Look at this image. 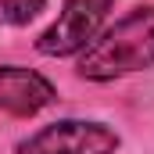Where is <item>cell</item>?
I'll return each mask as SVG.
<instances>
[{"mask_svg":"<svg viewBox=\"0 0 154 154\" xmlns=\"http://www.w3.org/2000/svg\"><path fill=\"white\" fill-rule=\"evenodd\" d=\"M143 68H154V4L125 11L115 25L97 32L75 65V72L90 82H111Z\"/></svg>","mask_w":154,"mask_h":154,"instance_id":"cell-1","label":"cell"},{"mask_svg":"<svg viewBox=\"0 0 154 154\" xmlns=\"http://www.w3.org/2000/svg\"><path fill=\"white\" fill-rule=\"evenodd\" d=\"M122 136L97 118H61L25 136L14 154H115Z\"/></svg>","mask_w":154,"mask_h":154,"instance_id":"cell-2","label":"cell"},{"mask_svg":"<svg viewBox=\"0 0 154 154\" xmlns=\"http://www.w3.org/2000/svg\"><path fill=\"white\" fill-rule=\"evenodd\" d=\"M111 4L115 0H65L57 22L39 32L36 50L43 57H72V54H82L93 43V36L100 32Z\"/></svg>","mask_w":154,"mask_h":154,"instance_id":"cell-3","label":"cell"},{"mask_svg":"<svg viewBox=\"0 0 154 154\" xmlns=\"http://www.w3.org/2000/svg\"><path fill=\"white\" fill-rule=\"evenodd\" d=\"M57 100V90L47 75L25 65H0V111L32 118Z\"/></svg>","mask_w":154,"mask_h":154,"instance_id":"cell-4","label":"cell"},{"mask_svg":"<svg viewBox=\"0 0 154 154\" xmlns=\"http://www.w3.org/2000/svg\"><path fill=\"white\" fill-rule=\"evenodd\" d=\"M43 7H47V0H0V22H7V25H29Z\"/></svg>","mask_w":154,"mask_h":154,"instance_id":"cell-5","label":"cell"}]
</instances>
